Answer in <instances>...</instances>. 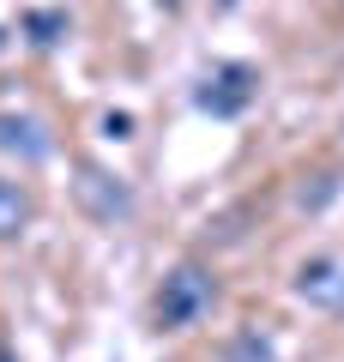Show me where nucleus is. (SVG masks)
<instances>
[{
	"instance_id": "f257e3e1",
	"label": "nucleus",
	"mask_w": 344,
	"mask_h": 362,
	"mask_svg": "<svg viewBox=\"0 0 344 362\" xmlns=\"http://www.w3.org/2000/svg\"><path fill=\"white\" fill-rule=\"evenodd\" d=\"M212 302H217V278H212L205 266H193V259H188V266H176V272L164 278L151 314H157V326H164V332H181V326H193Z\"/></svg>"
},
{
	"instance_id": "f03ea898",
	"label": "nucleus",
	"mask_w": 344,
	"mask_h": 362,
	"mask_svg": "<svg viewBox=\"0 0 344 362\" xmlns=\"http://www.w3.org/2000/svg\"><path fill=\"white\" fill-rule=\"evenodd\" d=\"M254 66H242V61H229V66H217L212 78H205V90H200V109H212V115H242L248 103H254Z\"/></svg>"
},
{
	"instance_id": "7ed1b4c3",
	"label": "nucleus",
	"mask_w": 344,
	"mask_h": 362,
	"mask_svg": "<svg viewBox=\"0 0 344 362\" xmlns=\"http://www.w3.org/2000/svg\"><path fill=\"white\" fill-rule=\"evenodd\" d=\"M79 206H85L91 218L115 223V218H127V211H133V194L115 175H103V169H79Z\"/></svg>"
},
{
	"instance_id": "20e7f679",
	"label": "nucleus",
	"mask_w": 344,
	"mask_h": 362,
	"mask_svg": "<svg viewBox=\"0 0 344 362\" xmlns=\"http://www.w3.org/2000/svg\"><path fill=\"white\" fill-rule=\"evenodd\" d=\"M296 296H302V302H320V308H338V296H344V266H338V259H326V254H314L302 272H296Z\"/></svg>"
},
{
	"instance_id": "39448f33",
	"label": "nucleus",
	"mask_w": 344,
	"mask_h": 362,
	"mask_svg": "<svg viewBox=\"0 0 344 362\" xmlns=\"http://www.w3.org/2000/svg\"><path fill=\"white\" fill-rule=\"evenodd\" d=\"M0 151L18 157V163H42L55 145H49V133H42V121H30V115H0Z\"/></svg>"
},
{
	"instance_id": "423d86ee",
	"label": "nucleus",
	"mask_w": 344,
	"mask_h": 362,
	"mask_svg": "<svg viewBox=\"0 0 344 362\" xmlns=\"http://www.w3.org/2000/svg\"><path fill=\"white\" fill-rule=\"evenodd\" d=\"M25 223H30V194L18 181H0V242H13Z\"/></svg>"
},
{
	"instance_id": "0eeeda50",
	"label": "nucleus",
	"mask_w": 344,
	"mask_h": 362,
	"mask_svg": "<svg viewBox=\"0 0 344 362\" xmlns=\"http://www.w3.org/2000/svg\"><path fill=\"white\" fill-rule=\"evenodd\" d=\"M229 362H272V344L260 332H242L236 344H229Z\"/></svg>"
},
{
	"instance_id": "6e6552de",
	"label": "nucleus",
	"mask_w": 344,
	"mask_h": 362,
	"mask_svg": "<svg viewBox=\"0 0 344 362\" xmlns=\"http://www.w3.org/2000/svg\"><path fill=\"white\" fill-rule=\"evenodd\" d=\"M25 30H30V37H37V42H61L67 18H61V13H30V18H25Z\"/></svg>"
},
{
	"instance_id": "1a4fd4ad",
	"label": "nucleus",
	"mask_w": 344,
	"mask_h": 362,
	"mask_svg": "<svg viewBox=\"0 0 344 362\" xmlns=\"http://www.w3.org/2000/svg\"><path fill=\"white\" fill-rule=\"evenodd\" d=\"M314 181H320V187H302V194H296V199H302L308 211H320V206H326V199H332V187H338V181H332V175H314Z\"/></svg>"
},
{
	"instance_id": "9d476101",
	"label": "nucleus",
	"mask_w": 344,
	"mask_h": 362,
	"mask_svg": "<svg viewBox=\"0 0 344 362\" xmlns=\"http://www.w3.org/2000/svg\"><path fill=\"white\" fill-rule=\"evenodd\" d=\"M103 127H109V139H127V133H133V115H103Z\"/></svg>"
},
{
	"instance_id": "9b49d317",
	"label": "nucleus",
	"mask_w": 344,
	"mask_h": 362,
	"mask_svg": "<svg viewBox=\"0 0 344 362\" xmlns=\"http://www.w3.org/2000/svg\"><path fill=\"white\" fill-rule=\"evenodd\" d=\"M151 6H164V13H181V6H188V0H151Z\"/></svg>"
},
{
	"instance_id": "f8f14e48",
	"label": "nucleus",
	"mask_w": 344,
	"mask_h": 362,
	"mask_svg": "<svg viewBox=\"0 0 344 362\" xmlns=\"http://www.w3.org/2000/svg\"><path fill=\"white\" fill-rule=\"evenodd\" d=\"M217 6H224V13H236V6H242V0H217Z\"/></svg>"
},
{
	"instance_id": "ddd939ff",
	"label": "nucleus",
	"mask_w": 344,
	"mask_h": 362,
	"mask_svg": "<svg viewBox=\"0 0 344 362\" xmlns=\"http://www.w3.org/2000/svg\"><path fill=\"white\" fill-rule=\"evenodd\" d=\"M0 49H6V30H0Z\"/></svg>"
},
{
	"instance_id": "4468645a",
	"label": "nucleus",
	"mask_w": 344,
	"mask_h": 362,
	"mask_svg": "<svg viewBox=\"0 0 344 362\" xmlns=\"http://www.w3.org/2000/svg\"><path fill=\"white\" fill-rule=\"evenodd\" d=\"M0 362H13V356H0Z\"/></svg>"
},
{
	"instance_id": "2eb2a0df",
	"label": "nucleus",
	"mask_w": 344,
	"mask_h": 362,
	"mask_svg": "<svg viewBox=\"0 0 344 362\" xmlns=\"http://www.w3.org/2000/svg\"><path fill=\"white\" fill-rule=\"evenodd\" d=\"M338 308H344V296H338Z\"/></svg>"
}]
</instances>
